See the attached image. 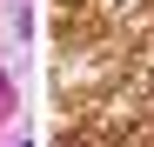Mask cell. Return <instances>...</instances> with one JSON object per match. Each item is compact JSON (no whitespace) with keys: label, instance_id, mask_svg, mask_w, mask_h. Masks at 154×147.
Returning <instances> with one entry per match:
<instances>
[{"label":"cell","instance_id":"cell-1","mask_svg":"<svg viewBox=\"0 0 154 147\" xmlns=\"http://www.w3.org/2000/svg\"><path fill=\"white\" fill-rule=\"evenodd\" d=\"M0 100H7V74H0ZM0 114H7V107H0Z\"/></svg>","mask_w":154,"mask_h":147}]
</instances>
